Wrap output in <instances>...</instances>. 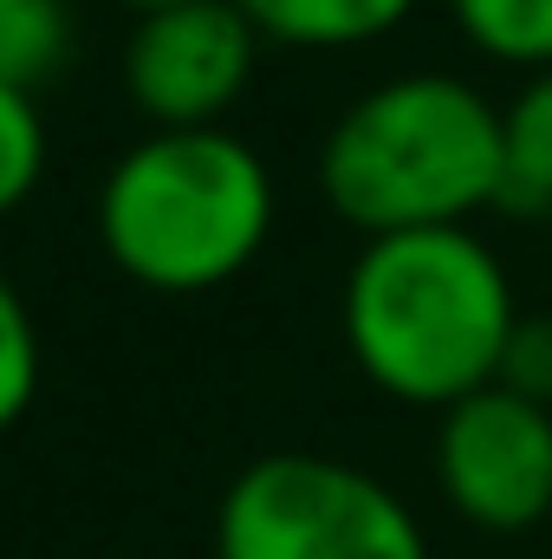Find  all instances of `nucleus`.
<instances>
[{
	"label": "nucleus",
	"mask_w": 552,
	"mask_h": 559,
	"mask_svg": "<svg viewBox=\"0 0 552 559\" xmlns=\"http://www.w3.org/2000/svg\"><path fill=\"white\" fill-rule=\"evenodd\" d=\"M514 325V280L475 228L371 235L338 293V332L364 384L435 417L501 378Z\"/></svg>",
	"instance_id": "obj_1"
},
{
	"label": "nucleus",
	"mask_w": 552,
	"mask_h": 559,
	"mask_svg": "<svg viewBox=\"0 0 552 559\" xmlns=\"http://www.w3.org/2000/svg\"><path fill=\"white\" fill-rule=\"evenodd\" d=\"M319 195L364 241L468 228L501 209V105L455 72H397L325 131Z\"/></svg>",
	"instance_id": "obj_2"
},
{
	"label": "nucleus",
	"mask_w": 552,
	"mask_h": 559,
	"mask_svg": "<svg viewBox=\"0 0 552 559\" xmlns=\"http://www.w3.org/2000/svg\"><path fill=\"white\" fill-rule=\"evenodd\" d=\"M274 215V169L248 138L149 131L98 189V248L149 293H215L261 261Z\"/></svg>",
	"instance_id": "obj_3"
},
{
	"label": "nucleus",
	"mask_w": 552,
	"mask_h": 559,
	"mask_svg": "<svg viewBox=\"0 0 552 559\" xmlns=\"http://www.w3.org/2000/svg\"><path fill=\"white\" fill-rule=\"evenodd\" d=\"M215 559H429L416 508L358 462L279 449L215 508Z\"/></svg>",
	"instance_id": "obj_4"
},
{
	"label": "nucleus",
	"mask_w": 552,
	"mask_h": 559,
	"mask_svg": "<svg viewBox=\"0 0 552 559\" xmlns=\"http://www.w3.org/2000/svg\"><path fill=\"white\" fill-rule=\"evenodd\" d=\"M435 488L475 534H533L552 514V411L488 384L435 423Z\"/></svg>",
	"instance_id": "obj_5"
},
{
	"label": "nucleus",
	"mask_w": 552,
	"mask_h": 559,
	"mask_svg": "<svg viewBox=\"0 0 552 559\" xmlns=\"http://www.w3.org/2000/svg\"><path fill=\"white\" fill-rule=\"evenodd\" d=\"M261 33L235 0H182L143 13L124 39V92L156 131H208L254 85Z\"/></svg>",
	"instance_id": "obj_6"
},
{
	"label": "nucleus",
	"mask_w": 552,
	"mask_h": 559,
	"mask_svg": "<svg viewBox=\"0 0 552 559\" xmlns=\"http://www.w3.org/2000/svg\"><path fill=\"white\" fill-rule=\"evenodd\" d=\"M267 46L292 52H351L384 33H397L416 0H235Z\"/></svg>",
	"instance_id": "obj_7"
},
{
	"label": "nucleus",
	"mask_w": 552,
	"mask_h": 559,
	"mask_svg": "<svg viewBox=\"0 0 552 559\" xmlns=\"http://www.w3.org/2000/svg\"><path fill=\"white\" fill-rule=\"evenodd\" d=\"M501 209L552 215V66L527 72L514 105H501Z\"/></svg>",
	"instance_id": "obj_8"
},
{
	"label": "nucleus",
	"mask_w": 552,
	"mask_h": 559,
	"mask_svg": "<svg viewBox=\"0 0 552 559\" xmlns=\"http://www.w3.org/2000/svg\"><path fill=\"white\" fill-rule=\"evenodd\" d=\"M448 13L481 59L520 72L552 66V0H448Z\"/></svg>",
	"instance_id": "obj_9"
},
{
	"label": "nucleus",
	"mask_w": 552,
	"mask_h": 559,
	"mask_svg": "<svg viewBox=\"0 0 552 559\" xmlns=\"http://www.w3.org/2000/svg\"><path fill=\"white\" fill-rule=\"evenodd\" d=\"M72 52V0H0V79L39 92Z\"/></svg>",
	"instance_id": "obj_10"
},
{
	"label": "nucleus",
	"mask_w": 552,
	"mask_h": 559,
	"mask_svg": "<svg viewBox=\"0 0 552 559\" xmlns=\"http://www.w3.org/2000/svg\"><path fill=\"white\" fill-rule=\"evenodd\" d=\"M46 176V118L39 98L0 79V215L26 209Z\"/></svg>",
	"instance_id": "obj_11"
},
{
	"label": "nucleus",
	"mask_w": 552,
	"mask_h": 559,
	"mask_svg": "<svg viewBox=\"0 0 552 559\" xmlns=\"http://www.w3.org/2000/svg\"><path fill=\"white\" fill-rule=\"evenodd\" d=\"M39 397V325L20 286L0 274V436L33 411Z\"/></svg>",
	"instance_id": "obj_12"
},
{
	"label": "nucleus",
	"mask_w": 552,
	"mask_h": 559,
	"mask_svg": "<svg viewBox=\"0 0 552 559\" xmlns=\"http://www.w3.org/2000/svg\"><path fill=\"white\" fill-rule=\"evenodd\" d=\"M494 384H507V391H520V397H533V404L552 411V312H520V325H514V338L501 352V378Z\"/></svg>",
	"instance_id": "obj_13"
},
{
	"label": "nucleus",
	"mask_w": 552,
	"mask_h": 559,
	"mask_svg": "<svg viewBox=\"0 0 552 559\" xmlns=\"http://www.w3.org/2000/svg\"><path fill=\"white\" fill-rule=\"evenodd\" d=\"M118 7H131V13L143 20V13H163V7H182V0H118Z\"/></svg>",
	"instance_id": "obj_14"
}]
</instances>
